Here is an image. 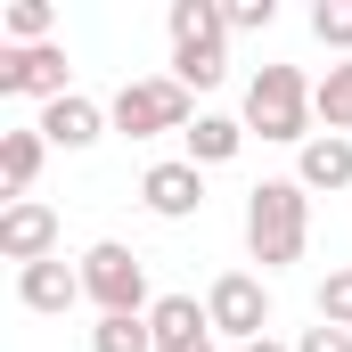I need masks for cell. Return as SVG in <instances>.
<instances>
[{
  "mask_svg": "<svg viewBox=\"0 0 352 352\" xmlns=\"http://www.w3.org/2000/svg\"><path fill=\"white\" fill-rule=\"evenodd\" d=\"M311 115H320L336 140H352V58H336V66L311 82Z\"/></svg>",
  "mask_w": 352,
  "mask_h": 352,
  "instance_id": "16",
  "label": "cell"
},
{
  "mask_svg": "<svg viewBox=\"0 0 352 352\" xmlns=\"http://www.w3.org/2000/svg\"><path fill=\"white\" fill-rule=\"evenodd\" d=\"M311 33H320L328 50L352 58V0H320V8H311Z\"/></svg>",
  "mask_w": 352,
  "mask_h": 352,
  "instance_id": "19",
  "label": "cell"
},
{
  "mask_svg": "<svg viewBox=\"0 0 352 352\" xmlns=\"http://www.w3.org/2000/svg\"><path fill=\"white\" fill-rule=\"evenodd\" d=\"M246 246L263 270L303 263V246H311V188L303 180H263L246 197Z\"/></svg>",
  "mask_w": 352,
  "mask_h": 352,
  "instance_id": "1",
  "label": "cell"
},
{
  "mask_svg": "<svg viewBox=\"0 0 352 352\" xmlns=\"http://www.w3.org/2000/svg\"><path fill=\"white\" fill-rule=\"evenodd\" d=\"M107 123H115L123 140H156V131H188L197 115H188V90H180L173 74H148V82H123V90H115Z\"/></svg>",
  "mask_w": 352,
  "mask_h": 352,
  "instance_id": "5",
  "label": "cell"
},
{
  "mask_svg": "<svg viewBox=\"0 0 352 352\" xmlns=\"http://www.w3.org/2000/svg\"><path fill=\"white\" fill-rule=\"evenodd\" d=\"M90 352H156V328L148 320H98L90 328Z\"/></svg>",
  "mask_w": 352,
  "mask_h": 352,
  "instance_id": "18",
  "label": "cell"
},
{
  "mask_svg": "<svg viewBox=\"0 0 352 352\" xmlns=\"http://www.w3.org/2000/svg\"><path fill=\"white\" fill-rule=\"evenodd\" d=\"M33 131H41L50 148H90V140L107 131V107L82 98V90H66V98H50V107H41V123H33Z\"/></svg>",
  "mask_w": 352,
  "mask_h": 352,
  "instance_id": "11",
  "label": "cell"
},
{
  "mask_svg": "<svg viewBox=\"0 0 352 352\" xmlns=\"http://www.w3.org/2000/svg\"><path fill=\"white\" fill-rule=\"evenodd\" d=\"M82 295L98 303V320H148L156 311L148 303V263L131 246H115V238H98L82 254Z\"/></svg>",
  "mask_w": 352,
  "mask_h": 352,
  "instance_id": "4",
  "label": "cell"
},
{
  "mask_svg": "<svg viewBox=\"0 0 352 352\" xmlns=\"http://www.w3.org/2000/svg\"><path fill=\"white\" fill-rule=\"evenodd\" d=\"M205 320H213V336H230V344H254L270 328V287L254 270H221L213 287H205Z\"/></svg>",
  "mask_w": 352,
  "mask_h": 352,
  "instance_id": "6",
  "label": "cell"
},
{
  "mask_svg": "<svg viewBox=\"0 0 352 352\" xmlns=\"http://www.w3.org/2000/svg\"><path fill=\"white\" fill-rule=\"evenodd\" d=\"M140 205H148L156 221H188V213L205 205V173H197L188 156H173V164H148V173H140Z\"/></svg>",
  "mask_w": 352,
  "mask_h": 352,
  "instance_id": "9",
  "label": "cell"
},
{
  "mask_svg": "<svg viewBox=\"0 0 352 352\" xmlns=\"http://www.w3.org/2000/svg\"><path fill=\"white\" fill-rule=\"evenodd\" d=\"M0 98H66V50L41 41V50H0Z\"/></svg>",
  "mask_w": 352,
  "mask_h": 352,
  "instance_id": "8",
  "label": "cell"
},
{
  "mask_svg": "<svg viewBox=\"0 0 352 352\" xmlns=\"http://www.w3.org/2000/svg\"><path fill=\"white\" fill-rule=\"evenodd\" d=\"M246 131H263L278 148L320 140V131H311V82H303L295 66H263V74L246 82Z\"/></svg>",
  "mask_w": 352,
  "mask_h": 352,
  "instance_id": "3",
  "label": "cell"
},
{
  "mask_svg": "<svg viewBox=\"0 0 352 352\" xmlns=\"http://www.w3.org/2000/svg\"><path fill=\"white\" fill-rule=\"evenodd\" d=\"M41 156H50V140H41V131H0V188H8V197H25V188L41 180Z\"/></svg>",
  "mask_w": 352,
  "mask_h": 352,
  "instance_id": "15",
  "label": "cell"
},
{
  "mask_svg": "<svg viewBox=\"0 0 352 352\" xmlns=\"http://www.w3.org/2000/svg\"><path fill=\"white\" fill-rule=\"evenodd\" d=\"M0 254L16 270L50 263V254H58V213H50L41 197H8V205H0Z\"/></svg>",
  "mask_w": 352,
  "mask_h": 352,
  "instance_id": "7",
  "label": "cell"
},
{
  "mask_svg": "<svg viewBox=\"0 0 352 352\" xmlns=\"http://www.w3.org/2000/svg\"><path fill=\"white\" fill-rule=\"evenodd\" d=\"M320 320L328 328H352V270H328L320 278Z\"/></svg>",
  "mask_w": 352,
  "mask_h": 352,
  "instance_id": "20",
  "label": "cell"
},
{
  "mask_svg": "<svg viewBox=\"0 0 352 352\" xmlns=\"http://www.w3.org/2000/svg\"><path fill=\"white\" fill-rule=\"evenodd\" d=\"M58 33V8L50 0H8V50H41Z\"/></svg>",
  "mask_w": 352,
  "mask_h": 352,
  "instance_id": "17",
  "label": "cell"
},
{
  "mask_svg": "<svg viewBox=\"0 0 352 352\" xmlns=\"http://www.w3.org/2000/svg\"><path fill=\"white\" fill-rule=\"evenodd\" d=\"M295 352H352V328H328V320H320V328L295 336Z\"/></svg>",
  "mask_w": 352,
  "mask_h": 352,
  "instance_id": "22",
  "label": "cell"
},
{
  "mask_svg": "<svg viewBox=\"0 0 352 352\" xmlns=\"http://www.w3.org/2000/svg\"><path fill=\"white\" fill-rule=\"evenodd\" d=\"M270 16H278V0H230V8H221L230 33H270Z\"/></svg>",
  "mask_w": 352,
  "mask_h": 352,
  "instance_id": "21",
  "label": "cell"
},
{
  "mask_svg": "<svg viewBox=\"0 0 352 352\" xmlns=\"http://www.w3.org/2000/svg\"><path fill=\"white\" fill-rule=\"evenodd\" d=\"M295 180H303L311 197H320V188H328V197H336V188H352V140H336V131L303 140V148H295Z\"/></svg>",
  "mask_w": 352,
  "mask_h": 352,
  "instance_id": "12",
  "label": "cell"
},
{
  "mask_svg": "<svg viewBox=\"0 0 352 352\" xmlns=\"http://www.w3.org/2000/svg\"><path fill=\"white\" fill-rule=\"evenodd\" d=\"M180 140H188V164H197V173H205V164H230V156L246 148V115H197Z\"/></svg>",
  "mask_w": 352,
  "mask_h": 352,
  "instance_id": "14",
  "label": "cell"
},
{
  "mask_svg": "<svg viewBox=\"0 0 352 352\" xmlns=\"http://www.w3.org/2000/svg\"><path fill=\"white\" fill-rule=\"evenodd\" d=\"M238 352H295V344H270V336H254V344H238Z\"/></svg>",
  "mask_w": 352,
  "mask_h": 352,
  "instance_id": "23",
  "label": "cell"
},
{
  "mask_svg": "<svg viewBox=\"0 0 352 352\" xmlns=\"http://www.w3.org/2000/svg\"><path fill=\"white\" fill-rule=\"evenodd\" d=\"M16 303H25V311H74V303H82V270H66L58 254L33 263V270H16Z\"/></svg>",
  "mask_w": 352,
  "mask_h": 352,
  "instance_id": "13",
  "label": "cell"
},
{
  "mask_svg": "<svg viewBox=\"0 0 352 352\" xmlns=\"http://www.w3.org/2000/svg\"><path fill=\"white\" fill-rule=\"evenodd\" d=\"M148 328H156V352H213V320L197 295H156Z\"/></svg>",
  "mask_w": 352,
  "mask_h": 352,
  "instance_id": "10",
  "label": "cell"
},
{
  "mask_svg": "<svg viewBox=\"0 0 352 352\" xmlns=\"http://www.w3.org/2000/svg\"><path fill=\"white\" fill-rule=\"evenodd\" d=\"M173 82L180 90H213L221 74H230V25H221V8L213 0H173Z\"/></svg>",
  "mask_w": 352,
  "mask_h": 352,
  "instance_id": "2",
  "label": "cell"
}]
</instances>
